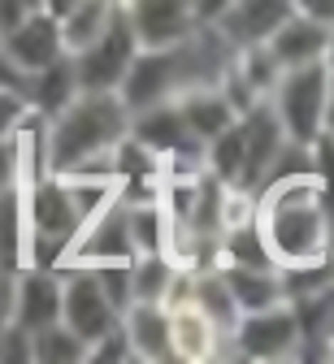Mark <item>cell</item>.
I'll list each match as a JSON object with an SVG mask.
<instances>
[{
  "mask_svg": "<svg viewBox=\"0 0 334 364\" xmlns=\"http://www.w3.org/2000/svg\"><path fill=\"white\" fill-rule=\"evenodd\" d=\"M0 364H31V330L18 321L0 326Z\"/></svg>",
  "mask_w": 334,
  "mask_h": 364,
  "instance_id": "4316f807",
  "label": "cell"
},
{
  "mask_svg": "<svg viewBox=\"0 0 334 364\" xmlns=\"http://www.w3.org/2000/svg\"><path fill=\"white\" fill-rule=\"evenodd\" d=\"M239 126H244V182H239V187H252L256 191L265 169H269V161L286 144V134H282L269 100H256L248 113H239Z\"/></svg>",
  "mask_w": 334,
  "mask_h": 364,
  "instance_id": "5bb4252c",
  "label": "cell"
},
{
  "mask_svg": "<svg viewBox=\"0 0 334 364\" xmlns=\"http://www.w3.org/2000/svg\"><path fill=\"white\" fill-rule=\"evenodd\" d=\"M22 96H26L31 113H39V117H53V113H61V109H66V105L78 96L74 57H70V53H61L53 65H43V70L26 74V78H22Z\"/></svg>",
  "mask_w": 334,
  "mask_h": 364,
  "instance_id": "e0dca14e",
  "label": "cell"
},
{
  "mask_svg": "<svg viewBox=\"0 0 334 364\" xmlns=\"http://www.w3.org/2000/svg\"><path fill=\"white\" fill-rule=\"evenodd\" d=\"M187 299L221 330V338H230V330L239 326V316H244L239 304H234V295H230V287H226V278H221V269H191Z\"/></svg>",
  "mask_w": 334,
  "mask_h": 364,
  "instance_id": "d6986e66",
  "label": "cell"
},
{
  "mask_svg": "<svg viewBox=\"0 0 334 364\" xmlns=\"http://www.w3.org/2000/svg\"><path fill=\"white\" fill-rule=\"evenodd\" d=\"M321 338H325V343H334V295H330L325 316H321Z\"/></svg>",
  "mask_w": 334,
  "mask_h": 364,
  "instance_id": "e575fe53",
  "label": "cell"
},
{
  "mask_svg": "<svg viewBox=\"0 0 334 364\" xmlns=\"http://www.w3.org/2000/svg\"><path fill=\"white\" fill-rule=\"evenodd\" d=\"M252 225L278 269L321 264L334 256V196L317 173L261 182Z\"/></svg>",
  "mask_w": 334,
  "mask_h": 364,
  "instance_id": "6da1fadb",
  "label": "cell"
},
{
  "mask_svg": "<svg viewBox=\"0 0 334 364\" xmlns=\"http://www.w3.org/2000/svg\"><path fill=\"white\" fill-rule=\"evenodd\" d=\"M9 321H18L22 330H39V326L61 321V273L57 269H43V264L18 269Z\"/></svg>",
  "mask_w": 334,
  "mask_h": 364,
  "instance_id": "7c38bea8",
  "label": "cell"
},
{
  "mask_svg": "<svg viewBox=\"0 0 334 364\" xmlns=\"http://www.w3.org/2000/svg\"><path fill=\"white\" fill-rule=\"evenodd\" d=\"M325 39H330V26L325 22H313L304 14H291L265 43H269V53L282 70H296V65H313L325 57Z\"/></svg>",
  "mask_w": 334,
  "mask_h": 364,
  "instance_id": "2e32d148",
  "label": "cell"
},
{
  "mask_svg": "<svg viewBox=\"0 0 334 364\" xmlns=\"http://www.w3.org/2000/svg\"><path fill=\"white\" fill-rule=\"evenodd\" d=\"M313 173L330 187V196H334V134H317L313 139Z\"/></svg>",
  "mask_w": 334,
  "mask_h": 364,
  "instance_id": "f1b7e54d",
  "label": "cell"
},
{
  "mask_svg": "<svg viewBox=\"0 0 334 364\" xmlns=\"http://www.w3.org/2000/svg\"><path fill=\"white\" fill-rule=\"evenodd\" d=\"M61 53H66L61 48V26H57V18H48L43 9L31 14L22 26H14L5 39H0V57H5V65L14 74H22V78L43 70V65H53Z\"/></svg>",
  "mask_w": 334,
  "mask_h": 364,
  "instance_id": "8fae6325",
  "label": "cell"
},
{
  "mask_svg": "<svg viewBox=\"0 0 334 364\" xmlns=\"http://www.w3.org/2000/svg\"><path fill=\"white\" fill-rule=\"evenodd\" d=\"M174 105L182 109V117H187L191 134H196L200 144H209L213 134H221L226 126H234V122H239V113H234V109H230V100L221 96V87H191V91H182Z\"/></svg>",
  "mask_w": 334,
  "mask_h": 364,
  "instance_id": "ffe728a7",
  "label": "cell"
},
{
  "mask_svg": "<svg viewBox=\"0 0 334 364\" xmlns=\"http://www.w3.org/2000/svg\"><path fill=\"white\" fill-rule=\"evenodd\" d=\"M300 347H304V330H300V316H296L291 299L261 308V312H244L226 338V351H234L239 360H261V364L300 360Z\"/></svg>",
  "mask_w": 334,
  "mask_h": 364,
  "instance_id": "5b68a950",
  "label": "cell"
},
{
  "mask_svg": "<svg viewBox=\"0 0 334 364\" xmlns=\"http://www.w3.org/2000/svg\"><path fill=\"white\" fill-rule=\"evenodd\" d=\"M87 360H91V364H95V360H100V364H122V360H135V355H130V343H126V334H122V326H113L109 334L95 338V343L87 347Z\"/></svg>",
  "mask_w": 334,
  "mask_h": 364,
  "instance_id": "83f0119b",
  "label": "cell"
},
{
  "mask_svg": "<svg viewBox=\"0 0 334 364\" xmlns=\"http://www.w3.org/2000/svg\"><path fill=\"white\" fill-rule=\"evenodd\" d=\"M135 264V260H130ZM130 264H95V269H87L95 282H100V291L109 295V304L118 308V312H126L130 304H135V291H130Z\"/></svg>",
  "mask_w": 334,
  "mask_h": 364,
  "instance_id": "d4e9b609",
  "label": "cell"
},
{
  "mask_svg": "<svg viewBox=\"0 0 334 364\" xmlns=\"http://www.w3.org/2000/svg\"><path fill=\"white\" fill-rule=\"evenodd\" d=\"M31 14H39V0H0V39L14 26H22Z\"/></svg>",
  "mask_w": 334,
  "mask_h": 364,
  "instance_id": "f546056e",
  "label": "cell"
},
{
  "mask_svg": "<svg viewBox=\"0 0 334 364\" xmlns=\"http://www.w3.org/2000/svg\"><path fill=\"white\" fill-rule=\"evenodd\" d=\"M230 5V0H191V14H196V26H209L221 9Z\"/></svg>",
  "mask_w": 334,
  "mask_h": 364,
  "instance_id": "1f68e13d",
  "label": "cell"
},
{
  "mask_svg": "<svg viewBox=\"0 0 334 364\" xmlns=\"http://www.w3.org/2000/svg\"><path fill=\"white\" fill-rule=\"evenodd\" d=\"M234 74L265 100L273 91V82H278V74H282V65L273 61L269 43H252V48H234Z\"/></svg>",
  "mask_w": 334,
  "mask_h": 364,
  "instance_id": "cb8c5ba5",
  "label": "cell"
},
{
  "mask_svg": "<svg viewBox=\"0 0 334 364\" xmlns=\"http://www.w3.org/2000/svg\"><path fill=\"white\" fill-rule=\"evenodd\" d=\"M321 126H325V134H334V70L325 78V117H321Z\"/></svg>",
  "mask_w": 334,
  "mask_h": 364,
  "instance_id": "d6a6232c",
  "label": "cell"
},
{
  "mask_svg": "<svg viewBox=\"0 0 334 364\" xmlns=\"http://www.w3.org/2000/svg\"><path fill=\"white\" fill-rule=\"evenodd\" d=\"M325 78H330V70L321 61L278 74V82H273V91L265 100H269V109H273V117H278L286 139L313 144L325 130L321 126V117H325Z\"/></svg>",
  "mask_w": 334,
  "mask_h": 364,
  "instance_id": "3957f363",
  "label": "cell"
},
{
  "mask_svg": "<svg viewBox=\"0 0 334 364\" xmlns=\"http://www.w3.org/2000/svg\"><path fill=\"white\" fill-rule=\"evenodd\" d=\"M61 321L91 347L100 334H109L122 321V312L109 304V295L87 269H66L61 273Z\"/></svg>",
  "mask_w": 334,
  "mask_h": 364,
  "instance_id": "ba28073f",
  "label": "cell"
},
{
  "mask_svg": "<svg viewBox=\"0 0 334 364\" xmlns=\"http://www.w3.org/2000/svg\"><path fill=\"white\" fill-rule=\"evenodd\" d=\"M165 308H169V351H174V360L209 364V360H217L226 351L221 330L191 299H178V304H165Z\"/></svg>",
  "mask_w": 334,
  "mask_h": 364,
  "instance_id": "4fadbf2b",
  "label": "cell"
},
{
  "mask_svg": "<svg viewBox=\"0 0 334 364\" xmlns=\"http://www.w3.org/2000/svg\"><path fill=\"white\" fill-rule=\"evenodd\" d=\"M26 113H31V105H26V96H22V87L0 82V139H9V134L22 126Z\"/></svg>",
  "mask_w": 334,
  "mask_h": 364,
  "instance_id": "484cf974",
  "label": "cell"
},
{
  "mask_svg": "<svg viewBox=\"0 0 334 364\" xmlns=\"http://www.w3.org/2000/svg\"><path fill=\"white\" fill-rule=\"evenodd\" d=\"M325 70H334V26H330V39H325V57H321Z\"/></svg>",
  "mask_w": 334,
  "mask_h": 364,
  "instance_id": "d590c367",
  "label": "cell"
},
{
  "mask_svg": "<svg viewBox=\"0 0 334 364\" xmlns=\"http://www.w3.org/2000/svg\"><path fill=\"white\" fill-rule=\"evenodd\" d=\"M139 53V39L126 22V14L118 9L113 22L105 26L100 39H91L83 53H74V74H78V91H118L122 74L130 70Z\"/></svg>",
  "mask_w": 334,
  "mask_h": 364,
  "instance_id": "8992f818",
  "label": "cell"
},
{
  "mask_svg": "<svg viewBox=\"0 0 334 364\" xmlns=\"http://www.w3.org/2000/svg\"><path fill=\"white\" fill-rule=\"evenodd\" d=\"M122 334L130 343V355L143 364H157V360H174L169 351V308L165 304H148V299H135L122 312Z\"/></svg>",
  "mask_w": 334,
  "mask_h": 364,
  "instance_id": "9a60e30c",
  "label": "cell"
},
{
  "mask_svg": "<svg viewBox=\"0 0 334 364\" xmlns=\"http://www.w3.org/2000/svg\"><path fill=\"white\" fill-rule=\"evenodd\" d=\"M139 252H135V239H130V225H126V200L113 196L100 213H91L78 221V230L57 264V273L66 269H95V264H130Z\"/></svg>",
  "mask_w": 334,
  "mask_h": 364,
  "instance_id": "277c9868",
  "label": "cell"
},
{
  "mask_svg": "<svg viewBox=\"0 0 334 364\" xmlns=\"http://www.w3.org/2000/svg\"><path fill=\"white\" fill-rule=\"evenodd\" d=\"M118 96L130 113L161 105V100H178L182 96V74H178V53L169 48H139L130 70L118 82Z\"/></svg>",
  "mask_w": 334,
  "mask_h": 364,
  "instance_id": "52a82bcc",
  "label": "cell"
},
{
  "mask_svg": "<svg viewBox=\"0 0 334 364\" xmlns=\"http://www.w3.org/2000/svg\"><path fill=\"white\" fill-rule=\"evenodd\" d=\"M74 5H78V0H39V9H43L48 18H57V22H61V18H66Z\"/></svg>",
  "mask_w": 334,
  "mask_h": 364,
  "instance_id": "836d02e7",
  "label": "cell"
},
{
  "mask_svg": "<svg viewBox=\"0 0 334 364\" xmlns=\"http://www.w3.org/2000/svg\"><path fill=\"white\" fill-rule=\"evenodd\" d=\"M31 364H87V343L66 326H39L31 330Z\"/></svg>",
  "mask_w": 334,
  "mask_h": 364,
  "instance_id": "7402d4cb",
  "label": "cell"
},
{
  "mask_svg": "<svg viewBox=\"0 0 334 364\" xmlns=\"http://www.w3.org/2000/svg\"><path fill=\"white\" fill-rule=\"evenodd\" d=\"M204 169L217 182H244V126H226L204 144Z\"/></svg>",
  "mask_w": 334,
  "mask_h": 364,
  "instance_id": "603a6c76",
  "label": "cell"
},
{
  "mask_svg": "<svg viewBox=\"0 0 334 364\" xmlns=\"http://www.w3.org/2000/svg\"><path fill=\"white\" fill-rule=\"evenodd\" d=\"M291 14V0H230L209 26L230 48H252V43H265Z\"/></svg>",
  "mask_w": 334,
  "mask_h": 364,
  "instance_id": "9c48e42d",
  "label": "cell"
},
{
  "mask_svg": "<svg viewBox=\"0 0 334 364\" xmlns=\"http://www.w3.org/2000/svg\"><path fill=\"white\" fill-rule=\"evenodd\" d=\"M130 126V109L122 105L118 91H78V96L43 117V169L66 173L87 156L109 152Z\"/></svg>",
  "mask_w": 334,
  "mask_h": 364,
  "instance_id": "7a4b0ae2",
  "label": "cell"
},
{
  "mask_svg": "<svg viewBox=\"0 0 334 364\" xmlns=\"http://www.w3.org/2000/svg\"><path fill=\"white\" fill-rule=\"evenodd\" d=\"M113 14H118L113 0H78V5L57 22V26H61V48H66L70 57L83 53L91 39L105 35V26L113 22Z\"/></svg>",
  "mask_w": 334,
  "mask_h": 364,
  "instance_id": "44dd1931",
  "label": "cell"
},
{
  "mask_svg": "<svg viewBox=\"0 0 334 364\" xmlns=\"http://www.w3.org/2000/svg\"><path fill=\"white\" fill-rule=\"evenodd\" d=\"M221 278L239 304V312H261V308H273V304H286V291H282V273L273 264L265 269H252V264H226Z\"/></svg>",
  "mask_w": 334,
  "mask_h": 364,
  "instance_id": "ac0fdd59",
  "label": "cell"
},
{
  "mask_svg": "<svg viewBox=\"0 0 334 364\" xmlns=\"http://www.w3.org/2000/svg\"><path fill=\"white\" fill-rule=\"evenodd\" d=\"M291 9L304 14V18H313V22L334 26V0H291Z\"/></svg>",
  "mask_w": 334,
  "mask_h": 364,
  "instance_id": "4dcf8cb0",
  "label": "cell"
},
{
  "mask_svg": "<svg viewBox=\"0 0 334 364\" xmlns=\"http://www.w3.org/2000/svg\"><path fill=\"white\" fill-rule=\"evenodd\" d=\"M122 14L139 39V48H169V43L196 31L191 0H126Z\"/></svg>",
  "mask_w": 334,
  "mask_h": 364,
  "instance_id": "30bf717a",
  "label": "cell"
}]
</instances>
